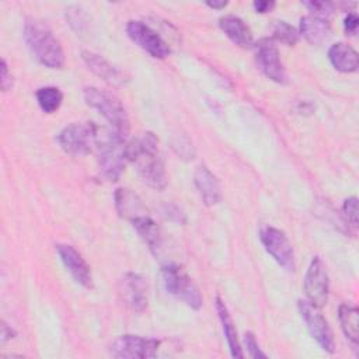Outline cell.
I'll use <instances>...</instances> for the list:
<instances>
[{
	"label": "cell",
	"instance_id": "cell-1",
	"mask_svg": "<svg viewBox=\"0 0 359 359\" xmlns=\"http://www.w3.org/2000/svg\"><path fill=\"white\" fill-rule=\"evenodd\" d=\"M126 158L135 165L144 184L157 191L165 188L167 175L158 151V139L154 133L144 132L128 142Z\"/></svg>",
	"mask_w": 359,
	"mask_h": 359
},
{
	"label": "cell",
	"instance_id": "cell-2",
	"mask_svg": "<svg viewBox=\"0 0 359 359\" xmlns=\"http://www.w3.org/2000/svg\"><path fill=\"white\" fill-rule=\"evenodd\" d=\"M24 41L43 66L49 69H62L65 66L62 45L43 21L28 18L24 25Z\"/></svg>",
	"mask_w": 359,
	"mask_h": 359
},
{
	"label": "cell",
	"instance_id": "cell-3",
	"mask_svg": "<svg viewBox=\"0 0 359 359\" xmlns=\"http://www.w3.org/2000/svg\"><path fill=\"white\" fill-rule=\"evenodd\" d=\"M95 150L101 174L109 181H118L128 161L125 137L119 136L112 129L101 130Z\"/></svg>",
	"mask_w": 359,
	"mask_h": 359
},
{
	"label": "cell",
	"instance_id": "cell-4",
	"mask_svg": "<svg viewBox=\"0 0 359 359\" xmlns=\"http://www.w3.org/2000/svg\"><path fill=\"white\" fill-rule=\"evenodd\" d=\"M83 95L86 104L97 109L108 121L112 130L126 139L129 133V118L122 102L109 91L97 87L84 88Z\"/></svg>",
	"mask_w": 359,
	"mask_h": 359
},
{
	"label": "cell",
	"instance_id": "cell-5",
	"mask_svg": "<svg viewBox=\"0 0 359 359\" xmlns=\"http://www.w3.org/2000/svg\"><path fill=\"white\" fill-rule=\"evenodd\" d=\"M98 136L100 128L94 122H74L63 128L56 140L65 153L81 157L95 149Z\"/></svg>",
	"mask_w": 359,
	"mask_h": 359
},
{
	"label": "cell",
	"instance_id": "cell-6",
	"mask_svg": "<svg viewBox=\"0 0 359 359\" xmlns=\"http://www.w3.org/2000/svg\"><path fill=\"white\" fill-rule=\"evenodd\" d=\"M161 278L164 287L170 294L175 296L194 310H199L202 307L203 297L182 266L177 264H167L161 266Z\"/></svg>",
	"mask_w": 359,
	"mask_h": 359
},
{
	"label": "cell",
	"instance_id": "cell-7",
	"mask_svg": "<svg viewBox=\"0 0 359 359\" xmlns=\"http://www.w3.org/2000/svg\"><path fill=\"white\" fill-rule=\"evenodd\" d=\"M299 311L302 314V318L304 320L309 332L311 337L317 341V344L328 353L335 352V341L331 327L328 325V321L324 318V316L320 311V307L311 304L307 299L297 302Z\"/></svg>",
	"mask_w": 359,
	"mask_h": 359
},
{
	"label": "cell",
	"instance_id": "cell-8",
	"mask_svg": "<svg viewBox=\"0 0 359 359\" xmlns=\"http://www.w3.org/2000/svg\"><path fill=\"white\" fill-rule=\"evenodd\" d=\"M160 341L156 338H143L140 335H121L109 346V352L121 359H147L157 355Z\"/></svg>",
	"mask_w": 359,
	"mask_h": 359
},
{
	"label": "cell",
	"instance_id": "cell-9",
	"mask_svg": "<svg viewBox=\"0 0 359 359\" xmlns=\"http://www.w3.org/2000/svg\"><path fill=\"white\" fill-rule=\"evenodd\" d=\"M128 36L144 52H147L151 57L164 59L170 55L168 43L154 31L151 27L139 20H130L126 24Z\"/></svg>",
	"mask_w": 359,
	"mask_h": 359
},
{
	"label": "cell",
	"instance_id": "cell-10",
	"mask_svg": "<svg viewBox=\"0 0 359 359\" xmlns=\"http://www.w3.org/2000/svg\"><path fill=\"white\" fill-rule=\"evenodd\" d=\"M259 240L272 258L286 271H294V252L286 234L272 226L259 230Z\"/></svg>",
	"mask_w": 359,
	"mask_h": 359
},
{
	"label": "cell",
	"instance_id": "cell-11",
	"mask_svg": "<svg viewBox=\"0 0 359 359\" xmlns=\"http://www.w3.org/2000/svg\"><path fill=\"white\" fill-rule=\"evenodd\" d=\"M304 292L307 300L320 309L328 302L330 280L325 265L320 257H314L307 268L304 276Z\"/></svg>",
	"mask_w": 359,
	"mask_h": 359
},
{
	"label": "cell",
	"instance_id": "cell-12",
	"mask_svg": "<svg viewBox=\"0 0 359 359\" xmlns=\"http://www.w3.org/2000/svg\"><path fill=\"white\" fill-rule=\"evenodd\" d=\"M255 57L258 67L262 73L272 81L285 84L287 81V74L285 66L280 60L279 50L273 43V39L264 38L255 45Z\"/></svg>",
	"mask_w": 359,
	"mask_h": 359
},
{
	"label": "cell",
	"instance_id": "cell-13",
	"mask_svg": "<svg viewBox=\"0 0 359 359\" xmlns=\"http://www.w3.org/2000/svg\"><path fill=\"white\" fill-rule=\"evenodd\" d=\"M121 300L135 313H142L147 307V282L135 272L125 273L118 286Z\"/></svg>",
	"mask_w": 359,
	"mask_h": 359
},
{
	"label": "cell",
	"instance_id": "cell-14",
	"mask_svg": "<svg viewBox=\"0 0 359 359\" xmlns=\"http://www.w3.org/2000/svg\"><path fill=\"white\" fill-rule=\"evenodd\" d=\"M56 251L65 268L72 275V278L81 286L91 289L93 287L91 268L86 262V259L81 257V254L73 245H69V244H57Z\"/></svg>",
	"mask_w": 359,
	"mask_h": 359
},
{
	"label": "cell",
	"instance_id": "cell-15",
	"mask_svg": "<svg viewBox=\"0 0 359 359\" xmlns=\"http://www.w3.org/2000/svg\"><path fill=\"white\" fill-rule=\"evenodd\" d=\"M81 57H83L84 63L87 65V67L94 74H97L100 79H102L104 81H107L111 86L118 87V86L125 84V81L128 80L125 73L121 69H118L116 66H114L105 57H102L101 55H98L95 52L83 50Z\"/></svg>",
	"mask_w": 359,
	"mask_h": 359
},
{
	"label": "cell",
	"instance_id": "cell-16",
	"mask_svg": "<svg viewBox=\"0 0 359 359\" xmlns=\"http://www.w3.org/2000/svg\"><path fill=\"white\" fill-rule=\"evenodd\" d=\"M194 182L206 206H213L220 202L222 191L216 175L205 165H199L194 174Z\"/></svg>",
	"mask_w": 359,
	"mask_h": 359
},
{
	"label": "cell",
	"instance_id": "cell-17",
	"mask_svg": "<svg viewBox=\"0 0 359 359\" xmlns=\"http://www.w3.org/2000/svg\"><path fill=\"white\" fill-rule=\"evenodd\" d=\"M115 208L121 217L132 222L139 216L149 215L142 199L128 188H118L114 195Z\"/></svg>",
	"mask_w": 359,
	"mask_h": 359
},
{
	"label": "cell",
	"instance_id": "cell-18",
	"mask_svg": "<svg viewBox=\"0 0 359 359\" xmlns=\"http://www.w3.org/2000/svg\"><path fill=\"white\" fill-rule=\"evenodd\" d=\"M331 32V24L328 18L309 14L300 18V34L311 45L323 43Z\"/></svg>",
	"mask_w": 359,
	"mask_h": 359
},
{
	"label": "cell",
	"instance_id": "cell-19",
	"mask_svg": "<svg viewBox=\"0 0 359 359\" xmlns=\"http://www.w3.org/2000/svg\"><path fill=\"white\" fill-rule=\"evenodd\" d=\"M328 59L338 72L352 73L358 70V65H359L358 52L345 42H338L331 45V48L328 49Z\"/></svg>",
	"mask_w": 359,
	"mask_h": 359
},
{
	"label": "cell",
	"instance_id": "cell-20",
	"mask_svg": "<svg viewBox=\"0 0 359 359\" xmlns=\"http://www.w3.org/2000/svg\"><path fill=\"white\" fill-rule=\"evenodd\" d=\"M219 27L222 31L238 46H251L252 45V32L250 27L240 18L231 14L223 15L219 20Z\"/></svg>",
	"mask_w": 359,
	"mask_h": 359
},
{
	"label": "cell",
	"instance_id": "cell-21",
	"mask_svg": "<svg viewBox=\"0 0 359 359\" xmlns=\"http://www.w3.org/2000/svg\"><path fill=\"white\" fill-rule=\"evenodd\" d=\"M215 302H216L215 303L216 311H217V316H219V320H220V324H222V328H223V334L226 337L230 353H231L233 358H243L244 353L241 351V345H240V341H238V335H237V330H236L234 321H233V318H231V316H230L224 302L222 300V297L216 296Z\"/></svg>",
	"mask_w": 359,
	"mask_h": 359
},
{
	"label": "cell",
	"instance_id": "cell-22",
	"mask_svg": "<svg viewBox=\"0 0 359 359\" xmlns=\"http://www.w3.org/2000/svg\"><path fill=\"white\" fill-rule=\"evenodd\" d=\"M130 223L140 236V238L147 244L150 251L153 254H157L163 244V234L157 223L150 217V215L139 216L133 219Z\"/></svg>",
	"mask_w": 359,
	"mask_h": 359
},
{
	"label": "cell",
	"instance_id": "cell-23",
	"mask_svg": "<svg viewBox=\"0 0 359 359\" xmlns=\"http://www.w3.org/2000/svg\"><path fill=\"white\" fill-rule=\"evenodd\" d=\"M338 317L341 323V328L346 338H349L353 344L359 341V311L355 306L344 303L338 309Z\"/></svg>",
	"mask_w": 359,
	"mask_h": 359
},
{
	"label": "cell",
	"instance_id": "cell-24",
	"mask_svg": "<svg viewBox=\"0 0 359 359\" xmlns=\"http://www.w3.org/2000/svg\"><path fill=\"white\" fill-rule=\"evenodd\" d=\"M35 97H36L39 108L45 114L56 112L63 101V93L57 87H53V86H46V87L38 88L35 93Z\"/></svg>",
	"mask_w": 359,
	"mask_h": 359
},
{
	"label": "cell",
	"instance_id": "cell-25",
	"mask_svg": "<svg viewBox=\"0 0 359 359\" xmlns=\"http://www.w3.org/2000/svg\"><path fill=\"white\" fill-rule=\"evenodd\" d=\"M272 39H276L287 46H293L299 41V32L286 21H276L272 31Z\"/></svg>",
	"mask_w": 359,
	"mask_h": 359
},
{
	"label": "cell",
	"instance_id": "cell-26",
	"mask_svg": "<svg viewBox=\"0 0 359 359\" xmlns=\"http://www.w3.org/2000/svg\"><path fill=\"white\" fill-rule=\"evenodd\" d=\"M66 18L70 24V27L77 32L81 34L87 27V15L84 14V10L79 6H72L66 10Z\"/></svg>",
	"mask_w": 359,
	"mask_h": 359
},
{
	"label": "cell",
	"instance_id": "cell-27",
	"mask_svg": "<svg viewBox=\"0 0 359 359\" xmlns=\"http://www.w3.org/2000/svg\"><path fill=\"white\" fill-rule=\"evenodd\" d=\"M304 6L309 8V11H311V14L325 17V18L330 17V14L334 11V7H335L334 3H328V1H304Z\"/></svg>",
	"mask_w": 359,
	"mask_h": 359
},
{
	"label": "cell",
	"instance_id": "cell-28",
	"mask_svg": "<svg viewBox=\"0 0 359 359\" xmlns=\"http://www.w3.org/2000/svg\"><path fill=\"white\" fill-rule=\"evenodd\" d=\"M342 210H344V215H345L348 223L351 226L356 227L358 226V198L351 196V198L345 199Z\"/></svg>",
	"mask_w": 359,
	"mask_h": 359
},
{
	"label": "cell",
	"instance_id": "cell-29",
	"mask_svg": "<svg viewBox=\"0 0 359 359\" xmlns=\"http://www.w3.org/2000/svg\"><path fill=\"white\" fill-rule=\"evenodd\" d=\"M244 344H245L247 352H248V355L251 358H254V359H259V358L265 359L266 358V355L261 351V348H259V345H258V342H257V339H255L252 332H245Z\"/></svg>",
	"mask_w": 359,
	"mask_h": 359
},
{
	"label": "cell",
	"instance_id": "cell-30",
	"mask_svg": "<svg viewBox=\"0 0 359 359\" xmlns=\"http://www.w3.org/2000/svg\"><path fill=\"white\" fill-rule=\"evenodd\" d=\"M0 86H1V90L3 91H7L11 88L13 86V79L8 73V67H7V63L6 60L3 59L1 60V72H0Z\"/></svg>",
	"mask_w": 359,
	"mask_h": 359
},
{
	"label": "cell",
	"instance_id": "cell-31",
	"mask_svg": "<svg viewBox=\"0 0 359 359\" xmlns=\"http://www.w3.org/2000/svg\"><path fill=\"white\" fill-rule=\"evenodd\" d=\"M358 24H359V18L355 13H348V15L344 18V27L348 34H352V35L356 34Z\"/></svg>",
	"mask_w": 359,
	"mask_h": 359
},
{
	"label": "cell",
	"instance_id": "cell-32",
	"mask_svg": "<svg viewBox=\"0 0 359 359\" xmlns=\"http://www.w3.org/2000/svg\"><path fill=\"white\" fill-rule=\"evenodd\" d=\"M252 7L257 13H268L275 7V1H268V0H258L252 3Z\"/></svg>",
	"mask_w": 359,
	"mask_h": 359
},
{
	"label": "cell",
	"instance_id": "cell-33",
	"mask_svg": "<svg viewBox=\"0 0 359 359\" xmlns=\"http://www.w3.org/2000/svg\"><path fill=\"white\" fill-rule=\"evenodd\" d=\"M14 334H15V332L3 321V323H1V344H4L6 341L11 339Z\"/></svg>",
	"mask_w": 359,
	"mask_h": 359
},
{
	"label": "cell",
	"instance_id": "cell-34",
	"mask_svg": "<svg viewBox=\"0 0 359 359\" xmlns=\"http://www.w3.org/2000/svg\"><path fill=\"white\" fill-rule=\"evenodd\" d=\"M206 6H209V7H212V8H216V10H222V8H224L226 6H227V1H206Z\"/></svg>",
	"mask_w": 359,
	"mask_h": 359
}]
</instances>
